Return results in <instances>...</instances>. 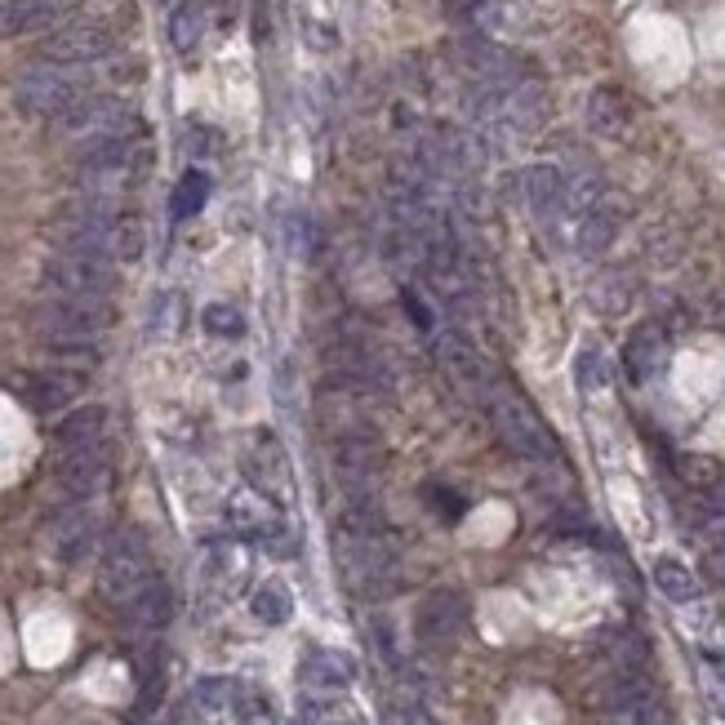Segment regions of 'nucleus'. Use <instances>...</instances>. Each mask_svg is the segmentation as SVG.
Returning a JSON list of instances; mask_svg holds the SVG:
<instances>
[{
	"instance_id": "obj_18",
	"label": "nucleus",
	"mask_w": 725,
	"mask_h": 725,
	"mask_svg": "<svg viewBox=\"0 0 725 725\" xmlns=\"http://www.w3.org/2000/svg\"><path fill=\"white\" fill-rule=\"evenodd\" d=\"M583 120L596 138H623L627 125H632V107L618 89H592L587 102H583Z\"/></svg>"
},
{
	"instance_id": "obj_14",
	"label": "nucleus",
	"mask_w": 725,
	"mask_h": 725,
	"mask_svg": "<svg viewBox=\"0 0 725 725\" xmlns=\"http://www.w3.org/2000/svg\"><path fill=\"white\" fill-rule=\"evenodd\" d=\"M93 543H98V529H93V516L89 512H67V516H58L53 520V529H49V547H53V556L62 560V565H80L89 552H93Z\"/></svg>"
},
{
	"instance_id": "obj_26",
	"label": "nucleus",
	"mask_w": 725,
	"mask_h": 725,
	"mask_svg": "<svg viewBox=\"0 0 725 725\" xmlns=\"http://www.w3.org/2000/svg\"><path fill=\"white\" fill-rule=\"evenodd\" d=\"M231 716L236 725H276V707L267 694L249 689V685H236L231 689Z\"/></svg>"
},
{
	"instance_id": "obj_17",
	"label": "nucleus",
	"mask_w": 725,
	"mask_h": 725,
	"mask_svg": "<svg viewBox=\"0 0 725 725\" xmlns=\"http://www.w3.org/2000/svg\"><path fill=\"white\" fill-rule=\"evenodd\" d=\"M133 160V142L125 133H93L76 142V165L85 173H120Z\"/></svg>"
},
{
	"instance_id": "obj_2",
	"label": "nucleus",
	"mask_w": 725,
	"mask_h": 725,
	"mask_svg": "<svg viewBox=\"0 0 725 725\" xmlns=\"http://www.w3.org/2000/svg\"><path fill=\"white\" fill-rule=\"evenodd\" d=\"M151 547L138 529H116L102 538V552H98V583L102 592L125 605L142 583H151Z\"/></svg>"
},
{
	"instance_id": "obj_7",
	"label": "nucleus",
	"mask_w": 725,
	"mask_h": 725,
	"mask_svg": "<svg viewBox=\"0 0 725 725\" xmlns=\"http://www.w3.org/2000/svg\"><path fill=\"white\" fill-rule=\"evenodd\" d=\"M129 125H133V111H129L120 98H107V93H80V98L53 120V129H58V133H71V138L125 133Z\"/></svg>"
},
{
	"instance_id": "obj_33",
	"label": "nucleus",
	"mask_w": 725,
	"mask_h": 725,
	"mask_svg": "<svg viewBox=\"0 0 725 725\" xmlns=\"http://www.w3.org/2000/svg\"><path fill=\"white\" fill-rule=\"evenodd\" d=\"M213 147H218V142H213L209 129H191V133H187V151H191V156H213Z\"/></svg>"
},
{
	"instance_id": "obj_28",
	"label": "nucleus",
	"mask_w": 725,
	"mask_h": 725,
	"mask_svg": "<svg viewBox=\"0 0 725 725\" xmlns=\"http://www.w3.org/2000/svg\"><path fill=\"white\" fill-rule=\"evenodd\" d=\"M107 254L116 262H133L142 254V222L138 218H116L111 222V236H107Z\"/></svg>"
},
{
	"instance_id": "obj_15",
	"label": "nucleus",
	"mask_w": 725,
	"mask_h": 725,
	"mask_svg": "<svg viewBox=\"0 0 725 725\" xmlns=\"http://www.w3.org/2000/svg\"><path fill=\"white\" fill-rule=\"evenodd\" d=\"M125 618L133 632H160L169 618H173V592L165 578H151L142 583L129 600H125Z\"/></svg>"
},
{
	"instance_id": "obj_9",
	"label": "nucleus",
	"mask_w": 725,
	"mask_h": 725,
	"mask_svg": "<svg viewBox=\"0 0 725 725\" xmlns=\"http://www.w3.org/2000/svg\"><path fill=\"white\" fill-rule=\"evenodd\" d=\"M667 329L658 325V320H640L632 334H627V342H623V369H627V378L632 383H649V378H658L663 374V365H667Z\"/></svg>"
},
{
	"instance_id": "obj_8",
	"label": "nucleus",
	"mask_w": 725,
	"mask_h": 725,
	"mask_svg": "<svg viewBox=\"0 0 725 725\" xmlns=\"http://www.w3.org/2000/svg\"><path fill=\"white\" fill-rule=\"evenodd\" d=\"M463 623H467V605H463V596L449 592V587L423 596V605L414 609V632H418V640H427V645L454 640V636L463 632Z\"/></svg>"
},
{
	"instance_id": "obj_4",
	"label": "nucleus",
	"mask_w": 725,
	"mask_h": 725,
	"mask_svg": "<svg viewBox=\"0 0 725 725\" xmlns=\"http://www.w3.org/2000/svg\"><path fill=\"white\" fill-rule=\"evenodd\" d=\"M494 427H498V436L507 440V449L520 454L525 463L552 467V463L560 458V449H556L552 431L543 427V418H538L525 400H516V396H494Z\"/></svg>"
},
{
	"instance_id": "obj_6",
	"label": "nucleus",
	"mask_w": 725,
	"mask_h": 725,
	"mask_svg": "<svg viewBox=\"0 0 725 725\" xmlns=\"http://www.w3.org/2000/svg\"><path fill=\"white\" fill-rule=\"evenodd\" d=\"M116 49V36L102 27V22H67L58 31H49L40 40V62H53V67H85V62H98Z\"/></svg>"
},
{
	"instance_id": "obj_21",
	"label": "nucleus",
	"mask_w": 725,
	"mask_h": 725,
	"mask_svg": "<svg viewBox=\"0 0 725 725\" xmlns=\"http://www.w3.org/2000/svg\"><path fill=\"white\" fill-rule=\"evenodd\" d=\"M351 676H356V663L338 649H307L302 654V681L316 689H342V685H351Z\"/></svg>"
},
{
	"instance_id": "obj_20",
	"label": "nucleus",
	"mask_w": 725,
	"mask_h": 725,
	"mask_svg": "<svg viewBox=\"0 0 725 725\" xmlns=\"http://www.w3.org/2000/svg\"><path fill=\"white\" fill-rule=\"evenodd\" d=\"M102 431H107V409L102 405H76L58 418L53 427V440L67 449H89V445H102Z\"/></svg>"
},
{
	"instance_id": "obj_11",
	"label": "nucleus",
	"mask_w": 725,
	"mask_h": 725,
	"mask_svg": "<svg viewBox=\"0 0 725 725\" xmlns=\"http://www.w3.org/2000/svg\"><path fill=\"white\" fill-rule=\"evenodd\" d=\"M516 191H520V200H525V209L529 213H538V218H560V200H565V169L560 165H529V169H520L516 173Z\"/></svg>"
},
{
	"instance_id": "obj_32",
	"label": "nucleus",
	"mask_w": 725,
	"mask_h": 725,
	"mask_svg": "<svg viewBox=\"0 0 725 725\" xmlns=\"http://www.w3.org/2000/svg\"><path fill=\"white\" fill-rule=\"evenodd\" d=\"M196 698H200L205 707H222V703L231 698V685H227V681H218V676H205V681L196 685Z\"/></svg>"
},
{
	"instance_id": "obj_29",
	"label": "nucleus",
	"mask_w": 725,
	"mask_h": 725,
	"mask_svg": "<svg viewBox=\"0 0 725 725\" xmlns=\"http://www.w3.org/2000/svg\"><path fill=\"white\" fill-rule=\"evenodd\" d=\"M205 196H209V178H205L200 169H187V173L178 178V187H173V218L196 213V209L205 205Z\"/></svg>"
},
{
	"instance_id": "obj_13",
	"label": "nucleus",
	"mask_w": 725,
	"mask_h": 725,
	"mask_svg": "<svg viewBox=\"0 0 725 725\" xmlns=\"http://www.w3.org/2000/svg\"><path fill=\"white\" fill-rule=\"evenodd\" d=\"M623 231V205L614 196H605L596 209H587L578 222H574V249L583 258H600Z\"/></svg>"
},
{
	"instance_id": "obj_23",
	"label": "nucleus",
	"mask_w": 725,
	"mask_h": 725,
	"mask_svg": "<svg viewBox=\"0 0 725 725\" xmlns=\"http://www.w3.org/2000/svg\"><path fill=\"white\" fill-rule=\"evenodd\" d=\"M436 360H440V369H445L454 383H463V387H471V383L480 378V356L471 351V342H467L463 334H445V338L436 342Z\"/></svg>"
},
{
	"instance_id": "obj_31",
	"label": "nucleus",
	"mask_w": 725,
	"mask_h": 725,
	"mask_svg": "<svg viewBox=\"0 0 725 725\" xmlns=\"http://www.w3.org/2000/svg\"><path fill=\"white\" fill-rule=\"evenodd\" d=\"M574 378H578V387L583 391H596V387H605V356L596 351V347H583L578 356H574Z\"/></svg>"
},
{
	"instance_id": "obj_30",
	"label": "nucleus",
	"mask_w": 725,
	"mask_h": 725,
	"mask_svg": "<svg viewBox=\"0 0 725 725\" xmlns=\"http://www.w3.org/2000/svg\"><path fill=\"white\" fill-rule=\"evenodd\" d=\"M200 320H205V334H213V338H240L245 334V316L231 302H209Z\"/></svg>"
},
{
	"instance_id": "obj_12",
	"label": "nucleus",
	"mask_w": 725,
	"mask_h": 725,
	"mask_svg": "<svg viewBox=\"0 0 725 725\" xmlns=\"http://www.w3.org/2000/svg\"><path fill=\"white\" fill-rule=\"evenodd\" d=\"M245 476L267 498H285L289 494V463H285L276 436H267V431L254 436V449L245 454Z\"/></svg>"
},
{
	"instance_id": "obj_1",
	"label": "nucleus",
	"mask_w": 725,
	"mask_h": 725,
	"mask_svg": "<svg viewBox=\"0 0 725 725\" xmlns=\"http://www.w3.org/2000/svg\"><path fill=\"white\" fill-rule=\"evenodd\" d=\"M107 320H111L107 302L62 298V294H53L49 302H40L31 311V329L49 351H89L98 342V334L107 329Z\"/></svg>"
},
{
	"instance_id": "obj_5",
	"label": "nucleus",
	"mask_w": 725,
	"mask_h": 725,
	"mask_svg": "<svg viewBox=\"0 0 725 725\" xmlns=\"http://www.w3.org/2000/svg\"><path fill=\"white\" fill-rule=\"evenodd\" d=\"M44 285L62 298H89V302H107V294L116 289V271L111 258H93V254H58L44 262Z\"/></svg>"
},
{
	"instance_id": "obj_10",
	"label": "nucleus",
	"mask_w": 725,
	"mask_h": 725,
	"mask_svg": "<svg viewBox=\"0 0 725 725\" xmlns=\"http://www.w3.org/2000/svg\"><path fill=\"white\" fill-rule=\"evenodd\" d=\"M111 476V463L102 454V445H89V449H67L62 463H58V485L67 498H93Z\"/></svg>"
},
{
	"instance_id": "obj_24",
	"label": "nucleus",
	"mask_w": 725,
	"mask_h": 725,
	"mask_svg": "<svg viewBox=\"0 0 725 725\" xmlns=\"http://www.w3.org/2000/svg\"><path fill=\"white\" fill-rule=\"evenodd\" d=\"M654 587H658L667 600H676V605H685V600H694V596H698V578H694V569H689V565H681L676 556L654 560Z\"/></svg>"
},
{
	"instance_id": "obj_27",
	"label": "nucleus",
	"mask_w": 725,
	"mask_h": 725,
	"mask_svg": "<svg viewBox=\"0 0 725 725\" xmlns=\"http://www.w3.org/2000/svg\"><path fill=\"white\" fill-rule=\"evenodd\" d=\"M200 31H205L200 4L182 0V4L173 9V18H169V40H173V49H178V53H191V49L200 44Z\"/></svg>"
},
{
	"instance_id": "obj_19",
	"label": "nucleus",
	"mask_w": 725,
	"mask_h": 725,
	"mask_svg": "<svg viewBox=\"0 0 725 725\" xmlns=\"http://www.w3.org/2000/svg\"><path fill=\"white\" fill-rule=\"evenodd\" d=\"M80 391V378L76 374H62V369H49V374H31L22 383V400L36 409V414H62Z\"/></svg>"
},
{
	"instance_id": "obj_25",
	"label": "nucleus",
	"mask_w": 725,
	"mask_h": 725,
	"mask_svg": "<svg viewBox=\"0 0 725 725\" xmlns=\"http://www.w3.org/2000/svg\"><path fill=\"white\" fill-rule=\"evenodd\" d=\"M249 609H254V618H258V623H267V627H280V623H289V614H294V600H289L285 583H262V587L249 596Z\"/></svg>"
},
{
	"instance_id": "obj_16",
	"label": "nucleus",
	"mask_w": 725,
	"mask_h": 725,
	"mask_svg": "<svg viewBox=\"0 0 725 725\" xmlns=\"http://www.w3.org/2000/svg\"><path fill=\"white\" fill-rule=\"evenodd\" d=\"M62 13V0H0V40L49 31Z\"/></svg>"
},
{
	"instance_id": "obj_22",
	"label": "nucleus",
	"mask_w": 725,
	"mask_h": 725,
	"mask_svg": "<svg viewBox=\"0 0 725 725\" xmlns=\"http://www.w3.org/2000/svg\"><path fill=\"white\" fill-rule=\"evenodd\" d=\"M605 196H609V187H605V178H600L596 169H574V173H565V200H560V213L578 222V218H583L587 209H596Z\"/></svg>"
},
{
	"instance_id": "obj_3",
	"label": "nucleus",
	"mask_w": 725,
	"mask_h": 725,
	"mask_svg": "<svg viewBox=\"0 0 725 725\" xmlns=\"http://www.w3.org/2000/svg\"><path fill=\"white\" fill-rule=\"evenodd\" d=\"M76 98H80V80L67 67H53V62H40V67L22 71L18 85H13V107L22 116H36V120H58Z\"/></svg>"
}]
</instances>
